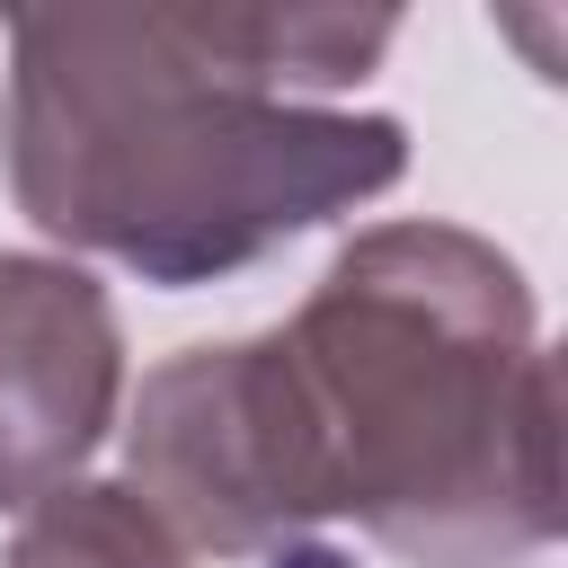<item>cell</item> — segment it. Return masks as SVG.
<instances>
[{
  "mask_svg": "<svg viewBox=\"0 0 568 568\" xmlns=\"http://www.w3.org/2000/svg\"><path fill=\"white\" fill-rule=\"evenodd\" d=\"M124 408V328L89 266L0 248V515L71 488Z\"/></svg>",
  "mask_w": 568,
  "mask_h": 568,
  "instance_id": "obj_4",
  "label": "cell"
},
{
  "mask_svg": "<svg viewBox=\"0 0 568 568\" xmlns=\"http://www.w3.org/2000/svg\"><path fill=\"white\" fill-rule=\"evenodd\" d=\"M390 9H9L0 169L18 213L186 293L408 178V124L328 106Z\"/></svg>",
  "mask_w": 568,
  "mask_h": 568,
  "instance_id": "obj_1",
  "label": "cell"
},
{
  "mask_svg": "<svg viewBox=\"0 0 568 568\" xmlns=\"http://www.w3.org/2000/svg\"><path fill=\"white\" fill-rule=\"evenodd\" d=\"M275 337L328 515H355L408 568H532L559 541V373L497 240L373 222Z\"/></svg>",
  "mask_w": 568,
  "mask_h": 568,
  "instance_id": "obj_2",
  "label": "cell"
},
{
  "mask_svg": "<svg viewBox=\"0 0 568 568\" xmlns=\"http://www.w3.org/2000/svg\"><path fill=\"white\" fill-rule=\"evenodd\" d=\"M124 488L178 532L186 559L204 550V559L337 568L311 550V532L328 524V479L275 328L178 346L142 373L124 408Z\"/></svg>",
  "mask_w": 568,
  "mask_h": 568,
  "instance_id": "obj_3",
  "label": "cell"
},
{
  "mask_svg": "<svg viewBox=\"0 0 568 568\" xmlns=\"http://www.w3.org/2000/svg\"><path fill=\"white\" fill-rule=\"evenodd\" d=\"M0 568H195V559L124 479H71L27 506Z\"/></svg>",
  "mask_w": 568,
  "mask_h": 568,
  "instance_id": "obj_5",
  "label": "cell"
}]
</instances>
